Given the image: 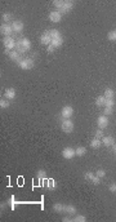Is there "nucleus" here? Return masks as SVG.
I'll return each mask as SVG.
<instances>
[{"instance_id":"423d86ee","label":"nucleus","mask_w":116,"mask_h":222,"mask_svg":"<svg viewBox=\"0 0 116 222\" xmlns=\"http://www.w3.org/2000/svg\"><path fill=\"white\" fill-rule=\"evenodd\" d=\"M3 43H4V47L7 49H12L13 51V49L16 48V43H17V41H16L12 36H7V38L3 39Z\"/></svg>"},{"instance_id":"f8f14e48","label":"nucleus","mask_w":116,"mask_h":222,"mask_svg":"<svg viewBox=\"0 0 116 222\" xmlns=\"http://www.w3.org/2000/svg\"><path fill=\"white\" fill-rule=\"evenodd\" d=\"M40 43L43 44V45H50L52 44V38H50V35H49L48 31H45L40 36Z\"/></svg>"},{"instance_id":"c756f323","label":"nucleus","mask_w":116,"mask_h":222,"mask_svg":"<svg viewBox=\"0 0 116 222\" xmlns=\"http://www.w3.org/2000/svg\"><path fill=\"white\" fill-rule=\"evenodd\" d=\"M112 112H114V111H112V107H104V111H103L104 116H108V115H111Z\"/></svg>"},{"instance_id":"7c9ffc66","label":"nucleus","mask_w":116,"mask_h":222,"mask_svg":"<svg viewBox=\"0 0 116 222\" xmlns=\"http://www.w3.org/2000/svg\"><path fill=\"white\" fill-rule=\"evenodd\" d=\"M96 138H98V140L103 138V132H102V129H97L96 130Z\"/></svg>"},{"instance_id":"a211bd4d","label":"nucleus","mask_w":116,"mask_h":222,"mask_svg":"<svg viewBox=\"0 0 116 222\" xmlns=\"http://www.w3.org/2000/svg\"><path fill=\"white\" fill-rule=\"evenodd\" d=\"M65 213H67V214H75L76 213V208L74 207V205H71V204H67V205H65Z\"/></svg>"},{"instance_id":"9d476101","label":"nucleus","mask_w":116,"mask_h":222,"mask_svg":"<svg viewBox=\"0 0 116 222\" xmlns=\"http://www.w3.org/2000/svg\"><path fill=\"white\" fill-rule=\"evenodd\" d=\"M49 19H50V22L58 23V22H61V19H62V14H61L58 10H53V12L49 13Z\"/></svg>"},{"instance_id":"393cba45","label":"nucleus","mask_w":116,"mask_h":222,"mask_svg":"<svg viewBox=\"0 0 116 222\" xmlns=\"http://www.w3.org/2000/svg\"><path fill=\"white\" fill-rule=\"evenodd\" d=\"M3 19H4L5 22H10L13 19V14H12V13H9V12L3 13Z\"/></svg>"},{"instance_id":"4c0bfd02","label":"nucleus","mask_w":116,"mask_h":222,"mask_svg":"<svg viewBox=\"0 0 116 222\" xmlns=\"http://www.w3.org/2000/svg\"><path fill=\"white\" fill-rule=\"evenodd\" d=\"M111 147H112V151H114L115 154H116V143H114V145H112Z\"/></svg>"},{"instance_id":"4be33fe9","label":"nucleus","mask_w":116,"mask_h":222,"mask_svg":"<svg viewBox=\"0 0 116 222\" xmlns=\"http://www.w3.org/2000/svg\"><path fill=\"white\" fill-rule=\"evenodd\" d=\"M85 152H87V149L84 147V146H79L76 150H75V154L76 156H84Z\"/></svg>"},{"instance_id":"dca6fc26","label":"nucleus","mask_w":116,"mask_h":222,"mask_svg":"<svg viewBox=\"0 0 116 222\" xmlns=\"http://www.w3.org/2000/svg\"><path fill=\"white\" fill-rule=\"evenodd\" d=\"M96 105L98 107H104L106 106V98H104V96H98L96 98Z\"/></svg>"},{"instance_id":"ddd939ff","label":"nucleus","mask_w":116,"mask_h":222,"mask_svg":"<svg viewBox=\"0 0 116 222\" xmlns=\"http://www.w3.org/2000/svg\"><path fill=\"white\" fill-rule=\"evenodd\" d=\"M12 27H13V31L14 32H21L22 30H23L25 25L22 21H18V19H16V21L12 22Z\"/></svg>"},{"instance_id":"f03ea898","label":"nucleus","mask_w":116,"mask_h":222,"mask_svg":"<svg viewBox=\"0 0 116 222\" xmlns=\"http://www.w3.org/2000/svg\"><path fill=\"white\" fill-rule=\"evenodd\" d=\"M30 48H31V43H30V40L26 38H21L17 43H16V51H17L19 54L25 53V52L29 51Z\"/></svg>"},{"instance_id":"5701e85b","label":"nucleus","mask_w":116,"mask_h":222,"mask_svg":"<svg viewBox=\"0 0 116 222\" xmlns=\"http://www.w3.org/2000/svg\"><path fill=\"white\" fill-rule=\"evenodd\" d=\"M63 44V38H59V39H54V40H52V45L54 47V48H59L61 45Z\"/></svg>"},{"instance_id":"aec40b11","label":"nucleus","mask_w":116,"mask_h":222,"mask_svg":"<svg viewBox=\"0 0 116 222\" xmlns=\"http://www.w3.org/2000/svg\"><path fill=\"white\" fill-rule=\"evenodd\" d=\"M53 210L57 213H63L65 212V204H61V203H56L53 205Z\"/></svg>"},{"instance_id":"1a4fd4ad","label":"nucleus","mask_w":116,"mask_h":222,"mask_svg":"<svg viewBox=\"0 0 116 222\" xmlns=\"http://www.w3.org/2000/svg\"><path fill=\"white\" fill-rule=\"evenodd\" d=\"M97 124H98V128L99 129L107 128V125H108V119H107V116L101 115L98 119H97Z\"/></svg>"},{"instance_id":"f704fd0d","label":"nucleus","mask_w":116,"mask_h":222,"mask_svg":"<svg viewBox=\"0 0 116 222\" xmlns=\"http://www.w3.org/2000/svg\"><path fill=\"white\" fill-rule=\"evenodd\" d=\"M10 208H12V209H14L16 208V200H14V196H12V198H10Z\"/></svg>"},{"instance_id":"2f4dec72","label":"nucleus","mask_w":116,"mask_h":222,"mask_svg":"<svg viewBox=\"0 0 116 222\" xmlns=\"http://www.w3.org/2000/svg\"><path fill=\"white\" fill-rule=\"evenodd\" d=\"M96 174L99 177V178H102V177H104V176H106V172H104L103 169H98V171L96 172Z\"/></svg>"},{"instance_id":"e433bc0d","label":"nucleus","mask_w":116,"mask_h":222,"mask_svg":"<svg viewBox=\"0 0 116 222\" xmlns=\"http://www.w3.org/2000/svg\"><path fill=\"white\" fill-rule=\"evenodd\" d=\"M54 49H56V48H54V47L52 45V44H50V45H48V53H52V52H53Z\"/></svg>"},{"instance_id":"c85d7f7f","label":"nucleus","mask_w":116,"mask_h":222,"mask_svg":"<svg viewBox=\"0 0 116 222\" xmlns=\"http://www.w3.org/2000/svg\"><path fill=\"white\" fill-rule=\"evenodd\" d=\"M36 177H38L39 181H43V180L45 178V172H44V171H39L38 174H36Z\"/></svg>"},{"instance_id":"4468645a","label":"nucleus","mask_w":116,"mask_h":222,"mask_svg":"<svg viewBox=\"0 0 116 222\" xmlns=\"http://www.w3.org/2000/svg\"><path fill=\"white\" fill-rule=\"evenodd\" d=\"M102 143H103L104 146H107V147H111V146L115 143V138L112 137V136H106V137L102 138Z\"/></svg>"},{"instance_id":"6e6552de","label":"nucleus","mask_w":116,"mask_h":222,"mask_svg":"<svg viewBox=\"0 0 116 222\" xmlns=\"http://www.w3.org/2000/svg\"><path fill=\"white\" fill-rule=\"evenodd\" d=\"M72 115H74V109L71 106H65L62 111H61V116L63 119H70Z\"/></svg>"},{"instance_id":"0eeeda50","label":"nucleus","mask_w":116,"mask_h":222,"mask_svg":"<svg viewBox=\"0 0 116 222\" xmlns=\"http://www.w3.org/2000/svg\"><path fill=\"white\" fill-rule=\"evenodd\" d=\"M0 31H1L3 35H5V38H7V36H10V35L14 32V31H13L12 25H8V23L1 25V27H0Z\"/></svg>"},{"instance_id":"72a5a7b5","label":"nucleus","mask_w":116,"mask_h":222,"mask_svg":"<svg viewBox=\"0 0 116 222\" xmlns=\"http://www.w3.org/2000/svg\"><path fill=\"white\" fill-rule=\"evenodd\" d=\"M110 191H111V193H116V182H112L111 185H110Z\"/></svg>"},{"instance_id":"473e14b6","label":"nucleus","mask_w":116,"mask_h":222,"mask_svg":"<svg viewBox=\"0 0 116 222\" xmlns=\"http://www.w3.org/2000/svg\"><path fill=\"white\" fill-rule=\"evenodd\" d=\"M114 105H115L114 99H106V106L104 107H114Z\"/></svg>"},{"instance_id":"6ab92c4d","label":"nucleus","mask_w":116,"mask_h":222,"mask_svg":"<svg viewBox=\"0 0 116 222\" xmlns=\"http://www.w3.org/2000/svg\"><path fill=\"white\" fill-rule=\"evenodd\" d=\"M49 35H50V38H52V40H54V39H59V38H62V35H61V32L58 31V30H49Z\"/></svg>"},{"instance_id":"a878e982","label":"nucleus","mask_w":116,"mask_h":222,"mask_svg":"<svg viewBox=\"0 0 116 222\" xmlns=\"http://www.w3.org/2000/svg\"><path fill=\"white\" fill-rule=\"evenodd\" d=\"M107 39L111 41H115L116 40V30H112V31L108 32V35H107Z\"/></svg>"},{"instance_id":"f3484780","label":"nucleus","mask_w":116,"mask_h":222,"mask_svg":"<svg viewBox=\"0 0 116 222\" xmlns=\"http://www.w3.org/2000/svg\"><path fill=\"white\" fill-rule=\"evenodd\" d=\"M103 96H104V98H106V99H114V97H115L114 89H111V88H106Z\"/></svg>"},{"instance_id":"2eb2a0df","label":"nucleus","mask_w":116,"mask_h":222,"mask_svg":"<svg viewBox=\"0 0 116 222\" xmlns=\"http://www.w3.org/2000/svg\"><path fill=\"white\" fill-rule=\"evenodd\" d=\"M4 96L7 99H14L16 98V90L13 88H7L4 92Z\"/></svg>"},{"instance_id":"b1692460","label":"nucleus","mask_w":116,"mask_h":222,"mask_svg":"<svg viewBox=\"0 0 116 222\" xmlns=\"http://www.w3.org/2000/svg\"><path fill=\"white\" fill-rule=\"evenodd\" d=\"M45 182H46L45 186L48 188H50V190H53V188L57 187V184H56V181H54V180H46Z\"/></svg>"},{"instance_id":"9b49d317","label":"nucleus","mask_w":116,"mask_h":222,"mask_svg":"<svg viewBox=\"0 0 116 222\" xmlns=\"http://www.w3.org/2000/svg\"><path fill=\"white\" fill-rule=\"evenodd\" d=\"M75 150L72 147H65V150L62 151V156L65 158V159H72L74 156H75Z\"/></svg>"},{"instance_id":"cd10ccee","label":"nucleus","mask_w":116,"mask_h":222,"mask_svg":"<svg viewBox=\"0 0 116 222\" xmlns=\"http://www.w3.org/2000/svg\"><path fill=\"white\" fill-rule=\"evenodd\" d=\"M87 221V218H85V216H81V214H77L74 217V222H85Z\"/></svg>"},{"instance_id":"412c9836","label":"nucleus","mask_w":116,"mask_h":222,"mask_svg":"<svg viewBox=\"0 0 116 222\" xmlns=\"http://www.w3.org/2000/svg\"><path fill=\"white\" fill-rule=\"evenodd\" d=\"M101 145H102V141L98 140V138H96V137L93 138L92 141H90V146H92L93 149H98Z\"/></svg>"},{"instance_id":"7ed1b4c3","label":"nucleus","mask_w":116,"mask_h":222,"mask_svg":"<svg viewBox=\"0 0 116 222\" xmlns=\"http://www.w3.org/2000/svg\"><path fill=\"white\" fill-rule=\"evenodd\" d=\"M61 128L65 133H71L74 130V123L70 119H63L62 124H61Z\"/></svg>"},{"instance_id":"39448f33","label":"nucleus","mask_w":116,"mask_h":222,"mask_svg":"<svg viewBox=\"0 0 116 222\" xmlns=\"http://www.w3.org/2000/svg\"><path fill=\"white\" fill-rule=\"evenodd\" d=\"M18 66L21 69H23V70H30V69L34 67V60H31V58H23L18 63Z\"/></svg>"},{"instance_id":"20e7f679","label":"nucleus","mask_w":116,"mask_h":222,"mask_svg":"<svg viewBox=\"0 0 116 222\" xmlns=\"http://www.w3.org/2000/svg\"><path fill=\"white\" fill-rule=\"evenodd\" d=\"M84 177H85V180H87V181L90 182V184H94V185H99V184H101V178H99L97 174L92 173V172H87V173L84 174Z\"/></svg>"},{"instance_id":"f257e3e1","label":"nucleus","mask_w":116,"mask_h":222,"mask_svg":"<svg viewBox=\"0 0 116 222\" xmlns=\"http://www.w3.org/2000/svg\"><path fill=\"white\" fill-rule=\"evenodd\" d=\"M53 4L56 8H58V12L61 14L70 12L74 7V1H71V0H66V1H63V0H56V1H53Z\"/></svg>"},{"instance_id":"bb28decb","label":"nucleus","mask_w":116,"mask_h":222,"mask_svg":"<svg viewBox=\"0 0 116 222\" xmlns=\"http://www.w3.org/2000/svg\"><path fill=\"white\" fill-rule=\"evenodd\" d=\"M9 101H7V99H0V107H1V109H8V107H9Z\"/></svg>"},{"instance_id":"c9c22d12","label":"nucleus","mask_w":116,"mask_h":222,"mask_svg":"<svg viewBox=\"0 0 116 222\" xmlns=\"http://www.w3.org/2000/svg\"><path fill=\"white\" fill-rule=\"evenodd\" d=\"M62 221H63V222H71V221H74V218H71V217H68V216H66V217L62 218Z\"/></svg>"}]
</instances>
